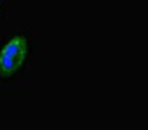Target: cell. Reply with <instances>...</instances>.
Returning <instances> with one entry per match:
<instances>
[{
    "label": "cell",
    "instance_id": "obj_1",
    "mask_svg": "<svg viewBox=\"0 0 148 130\" xmlns=\"http://www.w3.org/2000/svg\"><path fill=\"white\" fill-rule=\"evenodd\" d=\"M27 43L23 35H17L0 52V76L8 77L21 66L26 56Z\"/></svg>",
    "mask_w": 148,
    "mask_h": 130
}]
</instances>
